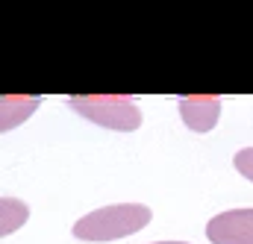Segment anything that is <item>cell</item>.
Returning a JSON list of instances; mask_svg holds the SVG:
<instances>
[{
	"label": "cell",
	"mask_w": 253,
	"mask_h": 244,
	"mask_svg": "<svg viewBox=\"0 0 253 244\" xmlns=\"http://www.w3.org/2000/svg\"><path fill=\"white\" fill-rule=\"evenodd\" d=\"M153 212L144 203H112L83 215L74 224V239L80 242H118L150 224Z\"/></svg>",
	"instance_id": "obj_1"
},
{
	"label": "cell",
	"mask_w": 253,
	"mask_h": 244,
	"mask_svg": "<svg viewBox=\"0 0 253 244\" xmlns=\"http://www.w3.org/2000/svg\"><path fill=\"white\" fill-rule=\"evenodd\" d=\"M68 106L85 118V121L118 129V132H132L141 126V109L132 103V97L124 94H85V97H71Z\"/></svg>",
	"instance_id": "obj_2"
},
{
	"label": "cell",
	"mask_w": 253,
	"mask_h": 244,
	"mask_svg": "<svg viewBox=\"0 0 253 244\" xmlns=\"http://www.w3.org/2000/svg\"><path fill=\"white\" fill-rule=\"evenodd\" d=\"M212 244H253V209H227L206 224Z\"/></svg>",
	"instance_id": "obj_3"
},
{
	"label": "cell",
	"mask_w": 253,
	"mask_h": 244,
	"mask_svg": "<svg viewBox=\"0 0 253 244\" xmlns=\"http://www.w3.org/2000/svg\"><path fill=\"white\" fill-rule=\"evenodd\" d=\"M177 109L183 115V121L194 132H209L215 129V123L221 118V97L215 94H194V97H180Z\"/></svg>",
	"instance_id": "obj_4"
},
{
	"label": "cell",
	"mask_w": 253,
	"mask_h": 244,
	"mask_svg": "<svg viewBox=\"0 0 253 244\" xmlns=\"http://www.w3.org/2000/svg\"><path fill=\"white\" fill-rule=\"evenodd\" d=\"M42 106V97H24V94H6L0 100V129L9 132L12 126L24 123Z\"/></svg>",
	"instance_id": "obj_5"
},
{
	"label": "cell",
	"mask_w": 253,
	"mask_h": 244,
	"mask_svg": "<svg viewBox=\"0 0 253 244\" xmlns=\"http://www.w3.org/2000/svg\"><path fill=\"white\" fill-rule=\"evenodd\" d=\"M30 218V206L18 197H3L0 200V233L12 236L18 227H24Z\"/></svg>",
	"instance_id": "obj_6"
},
{
	"label": "cell",
	"mask_w": 253,
	"mask_h": 244,
	"mask_svg": "<svg viewBox=\"0 0 253 244\" xmlns=\"http://www.w3.org/2000/svg\"><path fill=\"white\" fill-rule=\"evenodd\" d=\"M233 165H236V171H239L245 180L253 183V147H242V150L233 156Z\"/></svg>",
	"instance_id": "obj_7"
},
{
	"label": "cell",
	"mask_w": 253,
	"mask_h": 244,
	"mask_svg": "<svg viewBox=\"0 0 253 244\" xmlns=\"http://www.w3.org/2000/svg\"><path fill=\"white\" fill-rule=\"evenodd\" d=\"M156 244H189V242H156Z\"/></svg>",
	"instance_id": "obj_8"
}]
</instances>
